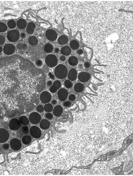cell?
Masks as SVG:
<instances>
[{"label": "cell", "mask_w": 133, "mask_h": 176, "mask_svg": "<svg viewBox=\"0 0 133 176\" xmlns=\"http://www.w3.org/2000/svg\"><path fill=\"white\" fill-rule=\"evenodd\" d=\"M68 73V71L66 67L62 64L57 66L54 71V75L59 79H63L66 78Z\"/></svg>", "instance_id": "1"}, {"label": "cell", "mask_w": 133, "mask_h": 176, "mask_svg": "<svg viewBox=\"0 0 133 176\" xmlns=\"http://www.w3.org/2000/svg\"><path fill=\"white\" fill-rule=\"evenodd\" d=\"M20 36L19 31L16 29L9 31L7 33V40L10 42L12 43L17 41L19 39Z\"/></svg>", "instance_id": "2"}, {"label": "cell", "mask_w": 133, "mask_h": 176, "mask_svg": "<svg viewBox=\"0 0 133 176\" xmlns=\"http://www.w3.org/2000/svg\"><path fill=\"white\" fill-rule=\"evenodd\" d=\"M45 62L48 66L53 68L56 66L58 64V60L56 56L53 54H50L46 56Z\"/></svg>", "instance_id": "3"}, {"label": "cell", "mask_w": 133, "mask_h": 176, "mask_svg": "<svg viewBox=\"0 0 133 176\" xmlns=\"http://www.w3.org/2000/svg\"><path fill=\"white\" fill-rule=\"evenodd\" d=\"M29 118L30 122L32 124H37L40 122L42 118L39 114L33 112L30 114Z\"/></svg>", "instance_id": "4"}, {"label": "cell", "mask_w": 133, "mask_h": 176, "mask_svg": "<svg viewBox=\"0 0 133 176\" xmlns=\"http://www.w3.org/2000/svg\"><path fill=\"white\" fill-rule=\"evenodd\" d=\"M10 146L12 150L15 151L19 150L22 147V143L19 139L14 138L11 139L10 142Z\"/></svg>", "instance_id": "5"}, {"label": "cell", "mask_w": 133, "mask_h": 176, "mask_svg": "<svg viewBox=\"0 0 133 176\" xmlns=\"http://www.w3.org/2000/svg\"><path fill=\"white\" fill-rule=\"evenodd\" d=\"M30 133L34 138L38 139L42 136V132L39 128L36 126H33L30 129Z\"/></svg>", "instance_id": "6"}, {"label": "cell", "mask_w": 133, "mask_h": 176, "mask_svg": "<svg viewBox=\"0 0 133 176\" xmlns=\"http://www.w3.org/2000/svg\"><path fill=\"white\" fill-rule=\"evenodd\" d=\"M40 101L43 103L47 104L49 103L52 100V96L49 92L44 91L40 96Z\"/></svg>", "instance_id": "7"}, {"label": "cell", "mask_w": 133, "mask_h": 176, "mask_svg": "<svg viewBox=\"0 0 133 176\" xmlns=\"http://www.w3.org/2000/svg\"><path fill=\"white\" fill-rule=\"evenodd\" d=\"M68 96V92L66 89L61 88L58 91V98L60 101L62 102L66 101Z\"/></svg>", "instance_id": "8"}, {"label": "cell", "mask_w": 133, "mask_h": 176, "mask_svg": "<svg viewBox=\"0 0 133 176\" xmlns=\"http://www.w3.org/2000/svg\"><path fill=\"white\" fill-rule=\"evenodd\" d=\"M9 126L11 130L17 131L20 127L21 123L17 119L13 118L10 121Z\"/></svg>", "instance_id": "9"}, {"label": "cell", "mask_w": 133, "mask_h": 176, "mask_svg": "<svg viewBox=\"0 0 133 176\" xmlns=\"http://www.w3.org/2000/svg\"><path fill=\"white\" fill-rule=\"evenodd\" d=\"M46 37L50 41H54L57 38V34L55 30L53 29H49L45 33Z\"/></svg>", "instance_id": "10"}, {"label": "cell", "mask_w": 133, "mask_h": 176, "mask_svg": "<svg viewBox=\"0 0 133 176\" xmlns=\"http://www.w3.org/2000/svg\"><path fill=\"white\" fill-rule=\"evenodd\" d=\"M9 137L8 131L4 128H0V143H3L7 141Z\"/></svg>", "instance_id": "11"}, {"label": "cell", "mask_w": 133, "mask_h": 176, "mask_svg": "<svg viewBox=\"0 0 133 176\" xmlns=\"http://www.w3.org/2000/svg\"><path fill=\"white\" fill-rule=\"evenodd\" d=\"M15 51V47L13 44H6L3 48V51L6 55H11L14 54Z\"/></svg>", "instance_id": "12"}, {"label": "cell", "mask_w": 133, "mask_h": 176, "mask_svg": "<svg viewBox=\"0 0 133 176\" xmlns=\"http://www.w3.org/2000/svg\"><path fill=\"white\" fill-rule=\"evenodd\" d=\"M91 76L89 73L85 72H82L78 75V78L79 81L82 83H86L89 80Z\"/></svg>", "instance_id": "13"}, {"label": "cell", "mask_w": 133, "mask_h": 176, "mask_svg": "<svg viewBox=\"0 0 133 176\" xmlns=\"http://www.w3.org/2000/svg\"><path fill=\"white\" fill-rule=\"evenodd\" d=\"M61 84L59 81H55L49 88V91L52 93H55L61 88Z\"/></svg>", "instance_id": "14"}, {"label": "cell", "mask_w": 133, "mask_h": 176, "mask_svg": "<svg viewBox=\"0 0 133 176\" xmlns=\"http://www.w3.org/2000/svg\"><path fill=\"white\" fill-rule=\"evenodd\" d=\"M77 72L75 69H72L69 71L68 75V78L71 81H74L77 77Z\"/></svg>", "instance_id": "15"}, {"label": "cell", "mask_w": 133, "mask_h": 176, "mask_svg": "<svg viewBox=\"0 0 133 176\" xmlns=\"http://www.w3.org/2000/svg\"><path fill=\"white\" fill-rule=\"evenodd\" d=\"M63 112V109L61 106L57 105L54 107L53 109V114L56 117H59L62 115Z\"/></svg>", "instance_id": "16"}, {"label": "cell", "mask_w": 133, "mask_h": 176, "mask_svg": "<svg viewBox=\"0 0 133 176\" xmlns=\"http://www.w3.org/2000/svg\"><path fill=\"white\" fill-rule=\"evenodd\" d=\"M40 123V127L43 130H47L50 127V122L47 119H42Z\"/></svg>", "instance_id": "17"}, {"label": "cell", "mask_w": 133, "mask_h": 176, "mask_svg": "<svg viewBox=\"0 0 133 176\" xmlns=\"http://www.w3.org/2000/svg\"><path fill=\"white\" fill-rule=\"evenodd\" d=\"M16 25L17 28L20 29H24L27 27V22L24 19H20L19 20H17L16 22Z\"/></svg>", "instance_id": "18"}, {"label": "cell", "mask_w": 133, "mask_h": 176, "mask_svg": "<svg viewBox=\"0 0 133 176\" xmlns=\"http://www.w3.org/2000/svg\"><path fill=\"white\" fill-rule=\"evenodd\" d=\"M36 26L34 23L29 22L28 23L26 28V32L29 34H32L34 32Z\"/></svg>", "instance_id": "19"}, {"label": "cell", "mask_w": 133, "mask_h": 176, "mask_svg": "<svg viewBox=\"0 0 133 176\" xmlns=\"http://www.w3.org/2000/svg\"><path fill=\"white\" fill-rule=\"evenodd\" d=\"M60 52L64 56H69L71 53V50L69 46H65L61 49Z\"/></svg>", "instance_id": "20"}, {"label": "cell", "mask_w": 133, "mask_h": 176, "mask_svg": "<svg viewBox=\"0 0 133 176\" xmlns=\"http://www.w3.org/2000/svg\"><path fill=\"white\" fill-rule=\"evenodd\" d=\"M68 38L65 35H61L59 37L57 40V42L61 45L66 44L68 42Z\"/></svg>", "instance_id": "21"}, {"label": "cell", "mask_w": 133, "mask_h": 176, "mask_svg": "<svg viewBox=\"0 0 133 176\" xmlns=\"http://www.w3.org/2000/svg\"><path fill=\"white\" fill-rule=\"evenodd\" d=\"M84 88V85L81 83H77L74 86V90L77 93H80L83 91Z\"/></svg>", "instance_id": "22"}, {"label": "cell", "mask_w": 133, "mask_h": 176, "mask_svg": "<svg viewBox=\"0 0 133 176\" xmlns=\"http://www.w3.org/2000/svg\"><path fill=\"white\" fill-rule=\"evenodd\" d=\"M44 49L45 52L48 54L52 53L53 50V46L50 43H47L44 45Z\"/></svg>", "instance_id": "23"}, {"label": "cell", "mask_w": 133, "mask_h": 176, "mask_svg": "<svg viewBox=\"0 0 133 176\" xmlns=\"http://www.w3.org/2000/svg\"><path fill=\"white\" fill-rule=\"evenodd\" d=\"M68 63L72 66H76L78 64V60L75 56H72L68 59Z\"/></svg>", "instance_id": "24"}, {"label": "cell", "mask_w": 133, "mask_h": 176, "mask_svg": "<svg viewBox=\"0 0 133 176\" xmlns=\"http://www.w3.org/2000/svg\"><path fill=\"white\" fill-rule=\"evenodd\" d=\"M70 48L73 50H76L79 47V44L78 41L75 40H73L70 41L69 44Z\"/></svg>", "instance_id": "25"}, {"label": "cell", "mask_w": 133, "mask_h": 176, "mask_svg": "<svg viewBox=\"0 0 133 176\" xmlns=\"http://www.w3.org/2000/svg\"><path fill=\"white\" fill-rule=\"evenodd\" d=\"M22 142L25 145H28L31 143L32 138L31 137L28 135L23 136L22 139Z\"/></svg>", "instance_id": "26"}, {"label": "cell", "mask_w": 133, "mask_h": 176, "mask_svg": "<svg viewBox=\"0 0 133 176\" xmlns=\"http://www.w3.org/2000/svg\"><path fill=\"white\" fill-rule=\"evenodd\" d=\"M28 41L29 44L32 46L36 45L38 44V40L37 38L34 36H32L29 37Z\"/></svg>", "instance_id": "27"}, {"label": "cell", "mask_w": 133, "mask_h": 176, "mask_svg": "<svg viewBox=\"0 0 133 176\" xmlns=\"http://www.w3.org/2000/svg\"><path fill=\"white\" fill-rule=\"evenodd\" d=\"M19 121L22 125H27L29 123V121L27 117L25 116H21L19 118Z\"/></svg>", "instance_id": "28"}, {"label": "cell", "mask_w": 133, "mask_h": 176, "mask_svg": "<svg viewBox=\"0 0 133 176\" xmlns=\"http://www.w3.org/2000/svg\"><path fill=\"white\" fill-rule=\"evenodd\" d=\"M16 47L18 49L21 50H26L28 49V46L27 45L22 43H18Z\"/></svg>", "instance_id": "29"}, {"label": "cell", "mask_w": 133, "mask_h": 176, "mask_svg": "<svg viewBox=\"0 0 133 176\" xmlns=\"http://www.w3.org/2000/svg\"><path fill=\"white\" fill-rule=\"evenodd\" d=\"M45 111L47 112H50L53 111V107L52 104L50 103L46 104L44 106Z\"/></svg>", "instance_id": "30"}, {"label": "cell", "mask_w": 133, "mask_h": 176, "mask_svg": "<svg viewBox=\"0 0 133 176\" xmlns=\"http://www.w3.org/2000/svg\"><path fill=\"white\" fill-rule=\"evenodd\" d=\"M8 27L11 29H13L15 28L16 26V23L15 20H11L9 21L7 23Z\"/></svg>", "instance_id": "31"}, {"label": "cell", "mask_w": 133, "mask_h": 176, "mask_svg": "<svg viewBox=\"0 0 133 176\" xmlns=\"http://www.w3.org/2000/svg\"><path fill=\"white\" fill-rule=\"evenodd\" d=\"M7 26L4 23L0 22V33L5 32L7 30Z\"/></svg>", "instance_id": "32"}, {"label": "cell", "mask_w": 133, "mask_h": 176, "mask_svg": "<svg viewBox=\"0 0 133 176\" xmlns=\"http://www.w3.org/2000/svg\"><path fill=\"white\" fill-rule=\"evenodd\" d=\"M64 85L66 88L68 89L71 88L73 86V84L71 81L69 80H67L64 81Z\"/></svg>", "instance_id": "33"}, {"label": "cell", "mask_w": 133, "mask_h": 176, "mask_svg": "<svg viewBox=\"0 0 133 176\" xmlns=\"http://www.w3.org/2000/svg\"><path fill=\"white\" fill-rule=\"evenodd\" d=\"M21 131L24 134L27 135L29 133L28 127L27 126H22L21 128Z\"/></svg>", "instance_id": "34"}, {"label": "cell", "mask_w": 133, "mask_h": 176, "mask_svg": "<svg viewBox=\"0 0 133 176\" xmlns=\"http://www.w3.org/2000/svg\"><path fill=\"white\" fill-rule=\"evenodd\" d=\"M45 117L48 120H51L53 118V115L52 113L49 112L45 114Z\"/></svg>", "instance_id": "35"}, {"label": "cell", "mask_w": 133, "mask_h": 176, "mask_svg": "<svg viewBox=\"0 0 133 176\" xmlns=\"http://www.w3.org/2000/svg\"><path fill=\"white\" fill-rule=\"evenodd\" d=\"M36 110L38 112L41 113L43 112L44 111V107L42 105L40 104V105L37 106V108H36Z\"/></svg>", "instance_id": "36"}, {"label": "cell", "mask_w": 133, "mask_h": 176, "mask_svg": "<svg viewBox=\"0 0 133 176\" xmlns=\"http://www.w3.org/2000/svg\"><path fill=\"white\" fill-rule=\"evenodd\" d=\"M35 64L38 67H41L43 65V61L40 59L37 60L35 61Z\"/></svg>", "instance_id": "37"}, {"label": "cell", "mask_w": 133, "mask_h": 176, "mask_svg": "<svg viewBox=\"0 0 133 176\" xmlns=\"http://www.w3.org/2000/svg\"><path fill=\"white\" fill-rule=\"evenodd\" d=\"M68 99L69 101L73 102L76 99V96L73 94H71L68 96Z\"/></svg>", "instance_id": "38"}, {"label": "cell", "mask_w": 133, "mask_h": 176, "mask_svg": "<svg viewBox=\"0 0 133 176\" xmlns=\"http://www.w3.org/2000/svg\"><path fill=\"white\" fill-rule=\"evenodd\" d=\"M72 105V103L71 101H64L63 103V106L65 107H69Z\"/></svg>", "instance_id": "39"}, {"label": "cell", "mask_w": 133, "mask_h": 176, "mask_svg": "<svg viewBox=\"0 0 133 176\" xmlns=\"http://www.w3.org/2000/svg\"><path fill=\"white\" fill-rule=\"evenodd\" d=\"M5 41V38L4 36L0 35V45L3 44Z\"/></svg>", "instance_id": "40"}, {"label": "cell", "mask_w": 133, "mask_h": 176, "mask_svg": "<svg viewBox=\"0 0 133 176\" xmlns=\"http://www.w3.org/2000/svg\"><path fill=\"white\" fill-rule=\"evenodd\" d=\"M10 145L8 143H4L2 145V147L3 149L5 151H7L9 148Z\"/></svg>", "instance_id": "41"}, {"label": "cell", "mask_w": 133, "mask_h": 176, "mask_svg": "<svg viewBox=\"0 0 133 176\" xmlns=\"http://www.w3.org/2000/svg\"><path fill=\"white\" fill-rule=\"evenodd\" d=\"M84 66L85 68L88 69L90 67V64L89 62H86L85 63H84Z\"/></svg>", "instance_id": "42"}, {"label": "cell", "mask_w": 133, "mask_h": 176, "mask_svg": "<svg viewBox=\"0 0 133 176\" xmlns=\"http://www.w3.org/2000/svg\"><path fill=\"white\" fill-rule=\"evenodd\" d=\"M23 134H24L22 133V132H21V131H18L17 133V137H18L19 138H21L23 137Z\"/></svg>", "instance_id": "43"}, {"label": "cell", "mask_w": 133, "mask_h": 176, "mask_svg": "<svg viewBox=\"0 0 133 176\" xmlns=\"http://www.w3.org/2000/svg\"><path fill=\"white\" fill-rule=\"evenodd\" d=\"M48 75L49 78H50V79H51L53 80H54V79H55V76H54V75L52 74V73H49Z\"/></svg>", "instance_id": "44"}, {"label": "cell", "mask_w": 133, "mask_h": 176, "mask_svg": "<svg viewBox=\"0 0 133 176\" xmlns=\"http://www.w3.org/2000/svg\"><path fill=\"white\" fill-rule=\"evenodd\" d=\"M59 60L61 61H62V62L65 61L66 60V58L65 56H61L59 57Z\"/></svg>", "instance_id": "45"}, {"label": "cell", "mask_w": 133, "mask_h": 176, "mask_svg": "<svg viewBox=\"0 0 133 176\" xmlns=\"http://www.w3.org/2000/svg\"><path fill=\"white\" fill-rule=\"evenodd\" d=\"M77 53L79 55H81L83 54V51L81 49H80L78 50L77 51Z\"/></svg>", "instance_id": "46"}, {"label": "cell", "mask_w": 133, "mask_h": 176, "mask_svg": "<svg viewBox=\"0 0 133 176\" xmlns=\"http://www.w3.org/2000/svg\"><path fill=\"white\" fill-rule=\"evenodd\" d=\"M52 85H53V83H52V81H51L49 80L47 81V85L48 87H50L51 86H52Z\"/></svg>", "instance_id": "47"}, {"label": "cell", "mask_w": 133, "mask_h": 176, "mask_svg": "<svg viewBox=\"0 0 133 176\" xmlns=\"http://www.w3.org/2000/svg\"><path fill=\"white\" fill-rule=\"evenodd\" d=\"M51 103L52 105H56L57 103V101L56 99H53L51 101Z\"/></svg>", "instance_id": "48"}, {"label": "cell", "mask_w": 133, "mask_h": 176, "mask_svg": "<svg viewBox=\"0 0 133 176\" xmlns=\"http://www.w3.org/2000/svg\"><path fill=\"white\" fill-rule=\"evenodd\" d=\"M20 36L22 39H25L26 37V34L25 33H22L20 35Z\"/></svg>", "instance_id": "49"}, {"label": "cell", "mask_w": 133, "mask_h": 176, "mask_svg": "<svg viewBox=\"0 0 133 176\" xmlns=\"http://www.w3.org/2000/svg\"><path fill=\"white\" fill-rule=\"evenodd\" d=\"M78 69H79L81 70L83 69V68H84L83 64H79L78 66Z\"/></svg>", "instance_id": "50"}, {"label": "cell", "mask_w": 133, "mask_h": 176, "mask_svg": "<svg viewBox=\"0 0 133 176\" xmlns=\"http://www.w3.org/2000/svg\"><path fill=\"white\" fill-rule=\"evenodd\" d=\"M54 53L56 54H58L59 52V49L58 48H54Z\"/></svg>", "instance_id": "51"}, {"label": "cell", "mask_w": 133, "mask_h": 176, "mask_svg": "<svg viewBox=\"0 0 133 176\" xmlns=\"http://www.w3.org/2000/svg\"><path fill=\"white\" fill-rule=\"evenodd\" d=\"M2 47H1V46H0V53H1V52H2Z\"/></svg>", "instance_id": "52"}, {"label": "cell", "mask_w": 133, "mask_h": 176, "mask_svg": "<svg viewBox=\"0 0 133 176\" xmlns=\"http://www.w3.org/2000/svg\"><path fill=\"white\" fill-rule=\"evenodd\" d=\"M11 135H12V136H13V137H14V136H16V134L12 132V133H11Z\"/></svg>", "instance_id": "53"}, {"label": "cell", "mask_w": 133, "mask_h": 176, "mask_svg": "<svg viewBox=\"0 0 133 176\" xmlns=\"http://www.w3.org/2000/svg\"></svg>", "instance_id": "54"}]
</instances>
